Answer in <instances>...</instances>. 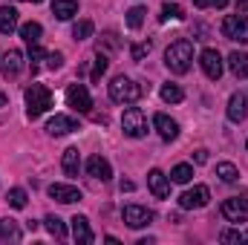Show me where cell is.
<instances>
[{
  "mask_svg": "<svg viewBox=\"0 0 248 245\" xmlns=\"http://www.w3.org/2000/svg\"><path fill=\"white\" fill-rule=\"evenodd\" d=\"M165 63H168V69L170 72H176V75H185L187 69H190V63H193V44L190 41H176V44H170L168 46V52H165Z\"/></svg>",
  "mask_w": 248,
  "mask_h": 245,
  "instance_id": "6da1fadb",
  "label": "cell"
},
{
  "mask_svg": "<svg viewBox=\"0 0 248 245\" xmlns=\"http://www.w3.org/2000/svg\"><path fill=\"white\" fill-rule=\"evenodd\" d=\"M141 92H144V90H141L136 81H130L127 75H116L113 84H110V98L119 101V104H133V101H139Z\"/></svg>",
  "mask_w": 248,
  "mask_h": 245,
  "instance_id": "7a4b0ae2",
  "label": "cell"
},
{
  "mask_svg": "<svg viewBox=\"0 0 248 245\" xmlns=\"http://www.w3.org/2000/svg\"><path fill=\"white\" fill-rule=\"evenodd\" d=\"M49 107H52V92H49L44 84H32V87H26V110H29L32 119L44 116Z\"/></svg>",
  "mask_w": 248,
  "mask_h": 245,
  "instance_id": "3957f363",
  "label": "cell"
},
{
  "mask_svg": "<svg viewBox=\"0 0 248 245\" xmlns=\"http://www.w3.org/2000/svg\"><path fill=\"white\" fill-rule=\"evenodd\" d=\"M122 127H124V136H130V138L147 136V119H144V113H141L139 107H127V110H124Z\"/></svg>",
  "mask_w": 248,
  "mask_h": 245,
  "instance_id": "277c9868",
  "label": "cell"
},
{
  "mask_svg": "<svg viewBox=\"0 0 248 245\" xmlns=\"http://www.w3.org/2000/svg\"><path fill=\"white\" fill-rule=\"evenodd\" d=\"M222 35L228 41H240L248 44V15H228L222 20Z\"/></svg>",
  "mask_w": 248,
  "mask_h": 245,
  "instance_id": "5b68a950",
  "label": "cell"
},
{
  "mask_svg": "<svg viewBox=\"0 0 248 245\" xmlns=\"http://www.w3.org/2000/svg\"><path fill=\"white\" fill-rule=\"evenodd\" d=\"M66 104L72 110H78V113H90L93 110V98H90L84 84H69L66 87Z\"/></svg>",
  "mask_w": 248,
  "mask_h": 245,
  "instance_id": "8992f818",
  "label": "cell"
},
{
  "mask_svg": "<svg viewBox=\"0 0 248 245\" xmlns=\"http://www.w3.org/2000/svg\"><path fill=\"white\" fill-rule=\"evenodd\" d=\"M208 199H211V190H208L205 184H196V187H190V190H185V193L179 196V208H182V211L205 208V205H208Z\"/></svg>",
  "mask_w": 248,
  "mask_h": 245,
  "instance_id": "52a82bcc",
  "label": "cell"
},
{
  "mask_svg": "<svg viewBox=\"0 0 248 245\" xmlns=\"http://www.w3.org/2000/svg\"><path fill=\"white\" fill-rule=\"evenodd\" d=\"M122 219L130 228H144V225L153 222V211H147V208H141V205H124Z\"/></svg>",
  "mask_w": 248,
  "mask_h": 245,
  "instance_id": "ba28073f",
  "label": "cell"
},
{
  "mask_svg": "<svg viewBox=\"0 0 248 245\" xmlns=\"http://www.w3.org/2000/svg\"><path fill=\"white\" fill-rule=\"evenodd\" d=\"M219 211H222V216H225L228 222H234V225H240V222H246V219H248V205L240 199V196L225 199Z\"/></svg>",
  "mask_w": 248,
  "mask_h": 245,
  "instance_id": "9c48e42d",
  "label": "cell"
},
{
  "mask_svg": "<svg viewBox=\"0 0 248 245\" xmlns=\"http://www.w3.org/2000/svg\"><path fill=\"white\" fill-rule=\"evenodd\" d=\"M199 63H202V72H205L211 81H219V75H222V55H219L217 49H202Z\"/></svg>",
  "mask_w": 248,
  "mask_h": 245,
  "instance_id": "30bf717a",
  "label": "cell"
},
{
  "mask_svg": "<svg viewBox=\"0 0 248 245\" xmlns=\"http://www.w3.org/2000/svg\"><path fill=\"white\" fill-rule=\"evenodd\" d=\"M49 196L55 199V202H61V205H72V202H78L81 199V190L78 187H72V184H49Z\"/></svg>",
  "mask_w": 248,
  "mask_h": 245,
  "instance_id": "8fae6325",
  "label": "cell"
},
{
  "mask_svg": "<svg viewBox=\"0 0 248 245\" xmlns=\"http://www.w3.org/2000/svg\"><path fill=\"white\" fill-rule=\"evenodd\" d=\"M87 173H90L93 179L107 182V179L113 176V168H110V162H107V159H101V156H90V159H87Z\"/></svg>",
  "mask_w": 248,
  "mask_h": 245,
  "instance_id": "7c38bea8",
  "label": "cell"
},
{
  "mask_svg": "<svg viewBox=\"0 0 248 245\" xmlns=\"http://www.w3.org/2000/svg\"><path fill=\"white\" fill-rule=\"evenodd\" d=\"M147 184H150V190H153L156 199H168L170 196V182H168V176L162 170H150L147 173Z\"/></svg>",
  "mask_w": 248,
  "mask_h": 245,
  "instance_id": "4fadbf2b",
  "label": "cell"
},
{
  "mask_svg": "<svg viewBox=\"0 0 248 245\" xmlns=\"http://www.w3.org/2000/svg\"><path fill=\"white\" fill-rule=\"evenodd\" d=\"M20 69H23V55H20V49H9V52L3 55V78H17Z\"/></svg>",
  "mask_w": 248,
  "mask_h": 245,
  "instance_id": "5bb4252c",
  "label": "cell"
},
{
  "mask_svg": "<svg viewBox=\"0 0 248 245\" xmlns=\"http://www.w3.org/2000/svg\"><path fill=\"white\" fill-rule=\"evenodd\" d=\"M153 124H156V130H159V136H162L165 141H173V138L179 136V124L173 122V119H168L165 113H156V116H153Z\"/></svg>",
  "mask_w": 248,
  "mask_h": 245,
  "instance_id": "9a60e30c",
  "label": "cell"
},
{
  "mask_svg": "<svg viewBox=\"0 0 248 245\" xmlns=\"http://www.w3.org/2000/svg\"><path fill=\"white\" fill-rule=\"evenodd\" d=\"M72 130H78V122L69 119V116H55V119L46 122V133H49V136H66V133H72Z\"/></svg>",
  "mask_w": 248,
  "mask_h": 245,
  "instance_id": "2e32d148",
  "label": "cell"
},
{
  "mask_svg": "<svg viewBox=\"0 0 248 245\" xmlns=\"http://www.w3.org/2000/svg\"><path fill=\"white\" fill-rule=\"evenodd\" d=\"M72 237H75V243H81V245H90L95 240L93 231H90L87 216H72Z\"/></svg>",
  "mask_w": 248,
  "mask_h": 245,
  "instance_id": "e0dca14e",
  "label": "cell"
},
{
  "mask_svg": "<svg viewBox=\"0 0 248 245\" xmlns=\"http://www.w3.org/2000/svg\"><path fill=\"white\" fill-rule=\"evenodd\" d=\"M228 119L234 124H240L246 119V95H243V92H234V95L228 98Z\"/></svg>",
  "mask_w": 248,
  "mask_h": 245,
  "instance_id": "ac0fdd59",
  "label": "cell"
},
{
  "mask_svg": "<svg viewBox=\"0 0 248 245\" xmlns=\"http://www.w3.org/2000/svg\"><path fill=\"white\" fill-rule=\"evenodd\" d=\"M61 168H63L66 176H78V168H81V153H78V147H66V150H63Z\"/></svg>",
  "mask_w": 248,
  "mask_h": 245,
  "instance_id": "d6986e66",
  "label": "cell"
},
{
  "mask_svg": "<svg viewBox=\"0 0 248 245\" xmlns=\"http://www.w3.org/2000/svg\"><path fill=\"white\" fill-rule=\"evenodd\" d=\"M52 15L58 20H69L72 15H78V0H52Z\"/></svg>",
  "mask_w": 248,
  "mask_h": 245,
  "instance_id": "ffe728a7",
  "label": "cell"
},
{
  "mask_svg": "<svg viewBox=\"0 0 248 245\" xmlns=\"http://www.w3.org/2000/svg\"><path fill=\"white\" fill-rule=\"evenodd\" d=\"M15 29H17V12L12 6H0V32L12 35Z\"/></svg>",
  "mask_w": 248,
  "mask_h": 245,
  "instance_id": "44dd1931",
  "label": "cell"
},
{
  "mask_svg": "<svg viewBox=\"0 0 248 245\" xmlns=\"http://www.w3.org/2000/svg\"><path fill=\"white\" fill-rule=\"evenodd\" d=\"M228 69L237 78H246L248 75V52H231L228 55Z\"/></svg>",
  "mask_w": 248,
  "mask_h": 245,
  "instance_id": "7402d4cb",
  "label": "cell"
},
{
  "mask_svg": "<svg viewBox=\"0 0 248 245\" xmlns=\"http://www.w3.org/2000/svg\"><path fill=\"white\" fill-rule=\"evenodd\" d=\"M41 35H44V26L35 23V20H29V23L20 26V38H23L26 44H41Z\"/></svg>",
  "mask_w": 248,
  "mask_h": 245,
  "instance_id": "603a6c76",
  "label": "cell"
},
{
  "mask_svg": "<svg viewBox=\"0 0 248 245\" xmlns=\"http://www.w3.org/2000/svg\"><path fill=\"white\" fill-rule=\"evenodd\" d=\"M44 225H46V231H49L58 243H63V240H66V228H63V222L58 219V216H52V214H49V216L44 219Z\"/></svg>",
  "mask_w": 248,
  "mask_h": 245,
  "instance_id": "cb8c5ba5",
  "label": "cell"
},
{
  "mask_svg": "<svg viewBox=\"0 0 248 245\" xmlns=\"http://www.w3.org/2000/svg\"><path fill=\"white\" fill-rule=\"evenodd\" d=\"M217 176H219L222 182L231 184V182H237V179H240V170H237L231 162H219V165H217Z\"/></svg>",
  "mask_w": 248,
  "mask_h": 245,
  "instance_id": "d4e9b609",
  "label": "cell"
},
{
  "mask_svg": "<svg viewBox=\"0 0 248 245\" xmlns=\"http://www.w3.org/2000/svg\"><path fill=\"white\" fill-rule=\"evenodd\" d=\"M190 179H193V168H190V165H176V168L170 170V182L187 184Z\"/></svg>",
  "mask_w": 248,
  "mask_h": 245,
  "instance_id": "484cf974",
  "label": "cell"
},
{
  "mask_svg": "<svg viewBox=\"0 0 248 245\" xmlns=\"http://www.w3.org/2000/svg\"><path fill=\"white\" fill-rule=\"evenodd\" d=\"M179 17H185V12H182L179 3H165V6H162V15H159L162 23H168V20H179Z\"/></svg>",
  "mask_w": 248,
  "mask_h": 245,
  "instance_id": "4316f807",
  "label": "cell"
},
{
  "mask_svg": "<svg viewBox=\"0 0 248 245\" xmlns=\"http://www.w3.org/2000/svg\"><path fill=\"white\" fill-rule=\"evenodd\" d=\"M182 98H185L182 87H176V84H165V87H162V101H168V104H179Z\"/></svg>",
  "mask_w": 248,
  "mask_h": 245,
  "instance_id": "83f0119b",
  "label": "cell"
},
{
  "mask_svg": "<svg viewBox=\"0 0 248 245\" xmlns=\"http://www.w3.org/2000/svg\"><path fill=\"white\" fill-rule=\"evenodd\" d=\"M107 66H110L107 55H101V52H98V55H95V63H93V72H90V81H93V84H98V81H101V75L107 72Z\"/></svg>",
  "mask_w": 248,
  "mask_h": 245,
  "instance_id": "f1b7e54d",
  "label": "cell"
},
{
  "mask_svg": "<svg viewBox=\"0 0 248 245\" xmlns=\"http://www.w3.org/2000/svg\"><path fill=\"white\" fill-rule=\"evenodd\" d=\"M0 240H20V231H17L15 219H0Z\"/></svg>",
  "mask_w": 248,
  "mask_h": 245,
  "instance_id": "f546056e",
  "label": "cell"
},
{
  "mask_svg": "<svg viewBox=\"0 0 248 245\" xmlns=\"http://www.w3.org/2000/svg\"><path fill=\"white\" fill-rule=\"evenodd\" d=\"M144 15H147L144 6H133V9L127 12V26H130V29H139V26L144 23Z\"/></svg>",
  "mask_w": 248,
  "mask_h": 245,
  "instance_id": "4dcf8cb0",
  "label": "cell"
},
{
  "mask_svg": "<svg viewBox=\"0 0 248 245\" xmlns=\"http://www.w3.org/2000/svg\"><path fill=\"white\" fill-rule=\"evenodd\" d=\"M93 29H95L93 20H78V23L72 26V38H75V41H87V38L93 35Z\"/></svg>",
  "mask_w": 248,
  "mask_h": 245,
  "instance_id": "1f68e13d",
  "label": "cell"
},
{
  "mask_svg": "<svg viewBox=\"0 0 248 245\" xmlns=\"http://www.w3.org/2000/svg\"><path fill=\"white\" fill-rule=\"evenodd\" d=\"M6 199H9V205H12V208H17V211H20V208H26V199H29V196H26V190H23V187H12V190L6 193Z\"/></svg>",
  "mask_w": 248,
  "mask_h": 245,
  "instance_id": "d6a6232c",
  "label": "cell"
},
{
  "mask_svg": "<svg viewBox=\"0 0 248 245\" xmlns=\"http://www.w3.org/2000/svg\"><path fill=\"white\" fill-rule=\"evenodd\" d=\"M130 55H133V61H141L144 55H150V41H141V44H136V46L130 49Z\"/></svg>",
  "mask_w": 248,
  "mask_h": 245,
  "instance_id": "836d02e7",
  "label": "cell"
},
{
  "mask_svg": "<svg viewBox=\"0 0 248 245\" xmlns=\"http://www.w3.org/2000/svg\"><path fill=\"white\" fill-rule=\"evenodd\" d=\"M219 240H222V243H246L248 234H240V231H222Z\"/></svg>",
  "mask_w": 248,
  "mask_h": 245,
  "instance_id": "e575fe53",
  "label": "cell"
},
{
  "mask_svg": "<svg viewBox=\"0 0 248 245\" xmlns=\"http://www.w3.org/2000/svg\"><path fill=\"white\" fill-rule=\"evenodd\" d=\"M98 46H107V49H119V46H122V41L116 38V32H107V35L98 41Z\"/></svg>",
  "mask_w": 248,
  "mask_h": 245,
  "instance_id": "d590c367",
  "label": "cell"
},
{
  "mask_svg": "<svg viewBox=\"0 0 248 245\" xmlns=\"http://www.w3.org/2000/svg\"><path fill=\"white\" fill-rule=\"evenodd\" d=\"M61 63H63L61 52H46V66H49V69H61Z\"/></svg>",
  "mask_w": 248,
  "mask_h": 245,
  "instance_id": "8d00e7d4",
  "label": "cell"
},
{
  "mask_svg": "<svg viewBox=\"0 0 248 245\" xmlns=\"http://www.w3.org/2000/svg\"><path fill=\"white\" fill-rule=\"evenodd\" d=\"M193 162H196V165H205V162H208V150H196V153H193Z\"/></svg>",
  "mask_w": 248,
  "mask_h": 245,
  "instance_id": "74e56055",
  "label": "cell"
},
{
  "mask_svg": "<svg viewBox=\"0 0 248 245\" xmlns=\"http://www.w3.org/2000/svg\"><path fill=\"white\" fill-rule=\"evenodd\" d=\"M237 15H248V0H237Z\"/></svg>",
  "mask_w": 248,
  "mask_h": 245,
  "instance_id": "f35d334b",
  "label": "cell"
},
{
  "mask_svg": "<svg viewBox=\"0 0 248 245\" xmlns=\"http://www.w3.org/2000/svg\"><path fill=\"white\" fill-rule=\"evenodd\" d=\"M228 3H231V0H211V6H217V9H225Z\"/></svg>",
  "mask_w": 248,
  "mask_h": 245,
  "instance_id": "ab89813d",
  "label": "cell"
},
{
  "mask_svg": "<svg viewBox=\"0 0 248 245\" xmlns=\"http://www.w3.org/2000/svg\"><path fill=\"white\" fill-rule=\"evenodd\" d=\"M193 3H196V9H208L211 6V0H193Z\"/></svg>",
  "mask_w": 248,
  "mask_h": 245,
  "instance_id": "60d3db41",
  "label": "cell"
},
{
  "mask_svg": "<svg viewBox=\"0 0 248 245\" xmlns=\"http://www.w3.org/2000/svg\"><path fill=\"white\" fill-rule=\"evenodd\" d=\"M0 107H6V95L3 92H0Z\"/></svg>",
  "mask_w": 248,
  "mask_h": 245,
  "instance_id": "b9f144b4",
  "label": "cell"
},
{
  "mask_svg": "<svg viewBox=\"0 0 248 245\" xmlns=\"http://www.w3.org/2000/svg\"><path fill=\"white\" fill-rule=\"evenodd\" d=\"M23 3H44V0H23Z\"/></svg>",
  "mask_w": 248,
  "mask_h": 245,
  "instance_id": "7bdbcfd3",
  "label": "cell"
},
{
  "mask_svg": "<svg viewBox=\"0 0 248 245\" xmlns=\"http://www.w3.org/2000/svg\"><path fill=\"white\" fill-rule=\"evenodd\" d=\"M246 150H248V141H246Z\"/></svg>",
  "mask_w": 248,
  "mask_h": 245,
  "instance_id": "ee69618b",
  "label": "cell"
}]
</instances>
